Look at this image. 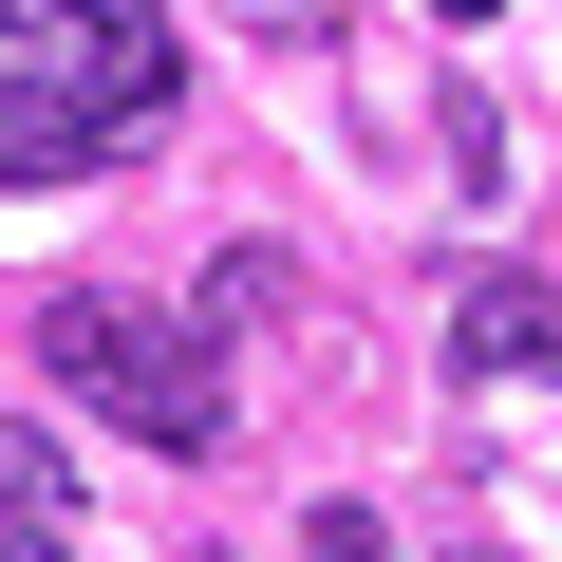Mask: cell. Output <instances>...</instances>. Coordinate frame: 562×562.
Listing matches in <instances>:
<instances>
[{"label":"cell","mask_w":562,"mask_h":562,"mask_svg":"<svg viewBox=\"0 0 562 562\" xmlns=\"http://www.w3.org/2000/svg\"><path fill=\"white\" fill-rule=\"evenodd\" d=\"M450 20H487V0H450Z\"/></svg>","instance_id":"obj_8"},{"label":"cell","mask_w":562,"mask_h":562,"mask_svg":"<svg viewBox=\"0 0 562 562\" xmlns=\"http://www.w3.org/2000/svg\"><path fill=\"white\" fill-rule=\"evenodd\" d=\"M0 562H57V543H0Z\"/></svg>","instance_id":"obj_7"},{"label":"cell","mask_w":562,"mask_h":562,"mask_svg":"<svg viewBox=\"0 0 562 562\" xmlns=\"http://www.w3.org/2000/svg\"><path fill=\"white\" fill-rule=\"evenodd\" d=\"M562 357V301H543V281H469V301H450V375L469 394H525Z\"/></svg>","instance_id":"obj_2"},{"label":"cell","mask_w":562,"mask_h":562,"mask_svg":"<svg viewBox=\"0 0 562 562\" xmlns=\"http://www.w3.org/2000/svg\"><path fill=\"white\" fill-rule=\"evenodd\" d=\"M244 20H262V38H319V20H338V0H244Z\"/></svg>","instance_id":"obj_6"},{"label":"cell","mask_w":562,"mask_h":562,"mask_svg":"<svg viewBox=\"0 0 562 562\" xmlns=\"http://www.w3.org/2000/svg\"><path fill=\"white\" fill-rule=\"evenodd\" d=\"M281 319H301V262H281V244H225L206 301H188V338H281Z\"/></svg>","instance_id":"obj_3"},{"label":"cell","mask_w":562,"mask_h":562,"mask_svg":"<svg viewBox=\"0 0 562 562\" xmlns=\"http://www.w3.org/2000/svg\"><path fill=\"white\" fill-rule=\"evenodd\" d=\"M469 562H506V543H469Z\"/></svg>","instance_id":"obj_9"},{"label":"cell","mask_w":562,"mask_h":562,"mask_svg":"<svg viewBox=\"0 0 562 562\" xmlns=\"http://www.w3.org/2000/svg\"><path fill=\"white\" fill-rule=\"evenodd\" d=\"M113 431H132V450H225V375H206V338H188V319H150V338H132Z\"/></svg>","instance_id":"obj_1"},{"label":"cell","mask_w":562,"mask_h":562,"mask_svg":"<svg viewBox=\"0 0 562 562\" xmlns=\"http://www.w3.org/2000/svg\"><path fill=\"white\" fill-rule=\"evenodd\" d=\"M0 506H20V525H38V543H57V525H76V450H57V431H38V413H0Z\"/></svg>","instance_id":"obj_4"},{"label":"cell","mask_w":562,"mask_h":562,"mask_svg":"<svg viewBox=\"0 0 562 562\" xmlns=\"http://www.w3.org/2000/svg\"><path fill=\"white\" fill-rule=\"evenodd\" d=\"M301 562H394V525H375V506H319V525H301Z\"/></svg>","instance_id":"obj_5"}]
</instances>
